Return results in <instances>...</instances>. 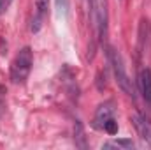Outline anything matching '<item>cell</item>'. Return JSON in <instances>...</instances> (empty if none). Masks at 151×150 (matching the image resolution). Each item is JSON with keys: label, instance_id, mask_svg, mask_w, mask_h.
I'll use <instances>...</instances> for the list:
<instances>
[{"label": "cell", "instance_id": "cell-1", "mask_svg": "<svg viewBox=\"0 0 151 150\" xmlns=\"http://www.w3.org/2000/svg\"><path fill=\"white\" fill-rule=\"evenodd\" d=\"M107 60H109V64H111V67H113L114 78H116L119 88H121L127 95H130L132 99H135V87L132 85V79L128 78L127 71H125L123 58H121V55L118 53V50H114V48H109V50H107Z\"/></svg>", "mask_w": 151, "mask_h": 150}, {"label": "cell", "instance_id": "cell-7", "mask_svg": "<svg viewBox=\"0 0 151 150\" xmlns=\"http://www.w3.org/2000/svg\"><path fill=\"white\" fill-rule=\"evenodd\" d=\"M139 90L144 97V101L151 104V69H142L139 73Z\"/></svg>", "mask_w": 151, "mask_h": 150}, {"label": "cell", "instance_id": "cell-6", "mask_svg": "<svg viewBox=\"0 0 151 150\" xmlns=\"http://www.w3.org/2000/svg\"><path fill=\"white\" fill-rule=\"evenodd\" d=\"M47 7H49V0H37L35 4V14L32 20V32H39L42 27V21L47 14Z\"/></svg>", "mask_w": 151, "mask_h": 150}, {"label": "cell", "instance_id": "cell-11", "mask_svg": "<svg viewBox=\"0 0 151 150\" xmlns=\"http://www.w3.org/2000/svg\"><path fill=\"white\" fill-rule=\"evenodd\" d=\"M11 2H12V0H0V14H4V12L9 9Z\"/></svg>", "mask_w": 151, "mask_h": 150}, {"label": "cell", "instance_id": "cell-2", "mask_svg": "<svg viewBox=\"0 0 151 150\" xmlns=\"http://www.w3.org/2000/svg\"><path fill=\"white\" fill-rule=\"evenodd\" d=\"M32 64H34L32 50L28 46L19 50V53L16 55V58L11 64V79H12V83H25L28 74H30V71H32Z\"/></svg>", "mask_w": 151, "mask_h": 150}, {"label": "cell", "instance_id": "cell-10", "mask_svg": "<svg viewBox=\"0 0 151 150\" xmlns=\"http://www.w3.org/2000/svg\"><path fill=\"white\" fill-rule=\"evenodd\" d=\"M56 9L60 14H67L69 12V0H56Z\"/></svg>", "mask_w": 151, "mask_h": 150}, {"label": "cell", "instance_id": "cell-9", "mask_svg": "<svg viewBox=\"0 0 151 150\" xmlns=\"http://www.w3.org/2000/svg\"><path fill=\"white\" fill-rule=\"evenodd\" d=\"M104 131H106L107 134H116V133H118V122H116L114 118H109V120L106 122V125H104Z\"/></svg>", "mask_w": 151, "mask_h": 150}, {"label": "cell", "instance_id": "cell-3", "mask_svg": "<svg viewBox=\"0 0 151 150\" xmlns=\"http://www.w3.org/2000/svg\"><path fill=\"white\" fill-rule=\"evenodd\" d=\"M93 7V21L99 28V37L104 39L107 32V9H106V0H91Z\"/></svg>", "mask_w": 151, "mask_h": 150}, {"label": "cell", "instance_id": "cell-5", "mask_svg": "<svg viewBox=\"0 0 151 150\" xmlns=\"http://www.w3.org/2000/svg\"><path fill=\"white\" fill-rule=\"evenodd\" d=\"M113 113H114V108H113V103H104L99 106V110L95 113V118H93V127L95 129H104L106 122L109 118H113Z\"/></svg>", "mask_w": 151, "mask_h": 150}, {"label": "cell", "instance_id": "cell-8", "mask_svg": "<svg viewBox=\"0 0 151 150\" xmlns=\"http://www.w3.org/2000/svg\"><path fill=\"white\" fill-rule=\"evenodd\" d=\"M104 147H106V149H109V147H123V149H132V147H134V141H132V140H118V141H113V143H106Z\"/></svg>", "mask_w": 151, "mask_h": 150}, {"label": "cell", "instance_id": "cell-4", "mask_svg": "<svg viewBox=\"0 0 151 150\" xmlns=\"http://www.w3.org/2000/svg\"><path fill=\"white\" fill-rule=\"evenodd\" d=\"M132 124H134V127L137 129L139 136L151 147V122L148 118H144L142 115H134V117H132Z\"/></svg>", "mask_w": 151, "mask_h": 150}]
</instances>
